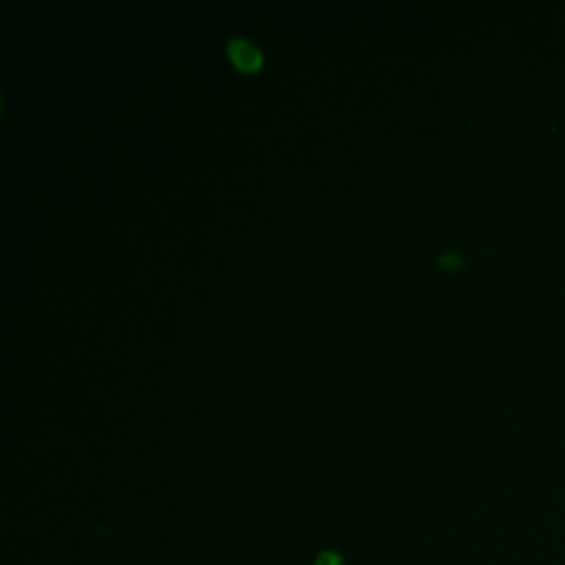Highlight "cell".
Returning <instances> with one entry per match:
<instances>
[{"mask_svg": "<svg viewBox=\"0 0 565 565\" xmlns=\"http://www.w3.org/2000/svg\"><path fill=\"white\" fill-rule=\"evenodd\" d=\"M316 565H342V556L335 552H320Z\"/></svg>", "mask_w": 565, "mask_h": 565, "instance_id": "cell-2", "label": "cell"}, {"mask_svg": "<svg viewBox=\"0 0 565 565\" xmlns=\"http://www.w3.org/2000/svg\"><path fill=\"white\" fill-rule=\"evenodd\" d=\"M227 55L243 71H254L260 64V51L256 49V44L238 35L227 40Z\"/></svg>", "mask_w": 565, "mask_h": 565, "instance_id": "cell-1", "label": "cell"}, {"mask_svg": "<svg viewBox=\"0 0 565 565\" xmlns=\"http://www.w3.org/2000/svg\"><path fill=\"white\" fill-rule=\"evenodd\" d=\"M437 263L444 265V267H457V265H459V256L452 254V252H444V254L437 258Z\"/></svg>", "mask_w": 565, "mask_h": 565, "instance_id": "cell-3", "label": "cell"}]
</instances>
